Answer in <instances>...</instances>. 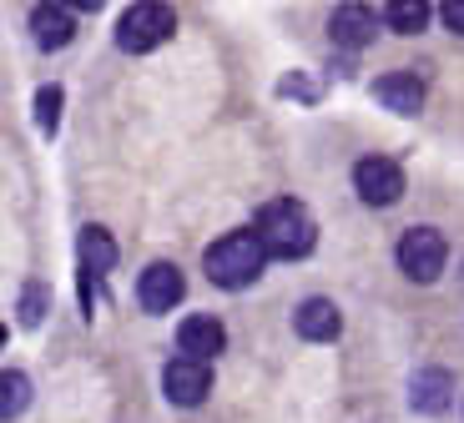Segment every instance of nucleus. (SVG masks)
Returning <instances> with one entry per match:
<instances>
[{"mask_svg": "<svg viewBox=\"0 0 464 423\" xmlns=\"http://www.w3.org/2000/svg\"><path fill=\"white\" fill-rule=\"evenodd\" d=\"M379 25H373V11L369 5H338L334 11V41L338 46H369Z\"/></svg>", "mask_w": 464, "mask_h": 423, "instance_id": "13", "label": "nucleus"}, {"mask_svg": "<svg viewBox=\"0 0 464 423\" xmlns=\"http://www.w3.org/2000/svg\"><path fill=\"white\" fill-rule=\"evenodd\" d=\"M162 389L177 409H198L212 393V368L198 363V358H172V363L162 368Z\"/></svg>", "mask_w": 464, "mask_h": 423, "instance_id": "6", "label": "nucleus"}, {"mask_svg": "<svg viewBox=\"0 0 464 423\" xmlns=\"http://www.w3.org/2000/svg\"><path fill=\"white\" fill-rule=\"evenodd\" d=\"M389 25H394L399 35H414L430 25V5L424 0H389Z\"/></svg>", "mask_w": 464, "mask_h": 423, "instance_id": "15", "label": "nucleus"}, {"mask_svg": "<svg viewBox=\"0 0 464 423\" xmlns=\"http://www.w3.org/2000/svg\"><path fill=\"white\" fill-rule=\"evenodd\" d=\"M76 252H82V298L92 303V283L116 267V242L106 237V227L92 222V227H82V237H76Z\"/></svg>", "mask_w": 464, "mask_h": 423, "instance_id": "8", "label": "nucleus"}, {"mask_svg": "<svg viewBox=\"0 0 464 423\" xmlns=\"http://www.w3.org/2000/svg\"><path fill=\"white\" fill-rule=\"evenodd\" d=\"M257 237H263L267 257H308L318 242V227L303 202L273 197L267 207H257Z\"/></svg>", "mask_w": 464, "mask_h": 423, "instance_id": "1", "label": "nucleus"}, {"mask_svg": "<svg viewBox=\"0 0 464 423\" xmlns=\"http://www.w3.org/2000/svg\"><path fill=\"white\" fill-rule=\"evenodd\" d=\"M137 303L151 312V318L172 312L177 303H182V273H177L172 263H151L147 273H141V283H137Z\"/></svg>", "mask_w": 464, "mask_h": 423, "instance_id": "7", "label": "nucleus"}, {"mask_svg": "<svg viewBox=\"0 0 464 423\" xmlns=\"http://www.w3.org/2000/svg\"><path fill=\"white\" fill-rule=\"evenodd\" d=\"M177 31V15L167 5H131L121 21H116V46L131 51V56H147Z\"/></svg>", "mask_w": 464, "mask_h": 423, "instance_id": "3", "label": "nucleus"}, {"mask_svg": "<svg viewBox=\"0 0 464 423\" xmlns=\"http://www.w3.org/2000/svg\"><path fill=\"white\" fill-rule=\"evenodd\" d=\"M31 403V378L25 373H5V403H0V418H21V409Z\"/></svg>", "mask_w": 464, "mask_h": 423, "instance_id": "16", "label": "nucleus"}, {"mask_svg": "<svg viewBox=\"0 0 464 423\" xmlns=\"http://www.w3.org/2000/svg\"><path fill=\"white\" fill-rule=\"evenodd\" d=\"M56 121H61V86H41L35 91V126L46 137H56Z\"/></svg>", "mask_w": 464, "mask_h": 423, "instance_id": "17", "label": "nucleus"}, {"mask_svg": "<svg viewBox=\"0 0 464 423\" xmlns=\"http://www.w3.org/2000/svg\"><path fill=\"white\" fill-rule=\"evenodd\" d=\"M409 403H414L419 413H440L444 403H450V373H440V368H434V373H419Z\"/></svg>", "mask_w": 464, "mask_h": 423, "instance_id": "14", "label": "nucleus"}, {"mask_svg": "<svg viewBox=\"0 0 464 423\" xmlns=\"http://www.w3.org/2000/svg\"><path fill=\"white\" fill-rule=\"evenodd\" d=\"M41 318H46V287L31 283V287L21 293V322H25V328H35Z\"/></svg>", "mask_w": 464, "mask_h": 423, "instance_id": "18", "label": "nucleus"}, {"mask_svg": "<svg viewBox=\"0 0 464 423\" xmlns=\"http://www.w3.org/2000/svg\"><path fill=\"white\" fill-rule=\"evenodd\" d=\"M353 187H359V197L369 207H394L404 197V172L389 157H363L353 167Z\"/></svg>", "mask_w": 464, "mask_h": 423, "instance_id": "5", "label": "nucleus"}, {"mask_svg": "<svg viewBox=\"0 0 464 423\" xmlns=\"http://www.w3.org/2000/svg\"><path fill=\"white\" fill-rule=\"evenodd\" d=\"M293 328H298L308 343H334L338 328H343V318H338V308L328 298H308L298 312H293Z\"/></svg>", "mask_w": 464, "mask_h": 423, "instance_id": "11", "label": "nucleus"}, {"mask_svg": "<svg viewBox=\"0 0 464 423\" xmlns=\"http://www.w3.org/2000/svg\"><path fill=\"white\" fill-rule=\"evenodd\" d=\"M31 35H35V46L61 51L71 35H76V21H71L66 5H35L31 11Z\"/></svg>", "mask_w": 464, "mask_h": 423, "instance_id": "12", "label": "nucleus"}, {"mask_svg": "<svg viewBox=\"0 0 464 423\" xmlns=\"http://www.w3.org/2000/svg\"><path fill=\"white\" fill-rule=\"evenodd\" d=\"M444 257H450V242L434 227H409L404 237H399V267H404V277H414V283H434V277L444 273Z\"/></svg>", "mask_w": 464, "mask_h": 423, "instance_id": "4", "label": "nucleus"}, {"mask_svg": "<svg viewBox=\"0 0 464 423\" xmlns=\"http://www.w3.org/2000/svg\"><path fill=\"white\" fill-rule=\"evenodd\" d=\"M373 96H379L389 111L414 116L419 106H424V81L409 76V71H394V76H379V81H373Z\"/></svg>", "mask_w": 464, "mask_h": 423, "instance_id": "10", "label": "nucleus"}, {"mask_svg": "<svg viewBox=\"0 0 464 423\" xmlns=\"http://www.w3.org/2000/svg\"><path fill=\"white\" fill-rule=\"evenodd\" d=\"M177 348H182V358H198V363H212V358L227 348V332H222L218 318H208V312H198V318H187L182 328H177Z\"/></svg>", "mask_w": 464, "mask_h": 423, "instance_id": "9", "label": "nucleus"}, {"mask_svg": "<svg viewBox=\"0 0 464 423\" xmlns=\"http://www.w3.org/2000/svg\"><path fill=\"white\" fill-rule=\"evenodd\" d=\"M263 267H267V247L257 237V227H237L208 247V277L218 287H247L257 283Z\"/></svg>", "mask_w": 464, "mask_h": 423, "instance_id": "2", "label": "nucleus"}, {"mask_svg": "<svg viewBox=\"0 0 464 423\" xmlns=\"http://www.w3.org/2000/svg\"><path fill=\"white\" fill-rule=\"evenodd\" d=\"M440 15H444V25H450V31H459V35H464V0H444Z\"/></svg>", "mask_w": 464, "mask_h": 423, "instance_id": "19", "label": "nucleus"}]
</instances>
